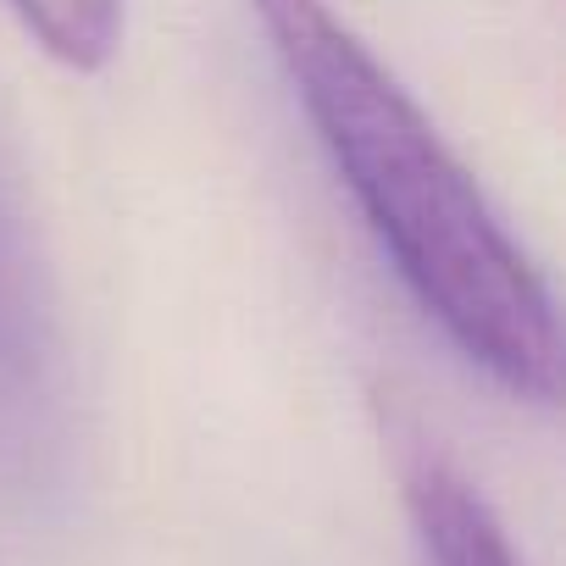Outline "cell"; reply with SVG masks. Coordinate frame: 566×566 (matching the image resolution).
<instances>
[{
  "mask_svg": "<svg viewBox=\"0 0 566 566\" xmlns=\"http://www.w3.org/2000/svg\"><path fill=\"white\" fill-rule=\"evenodd\" d=\"M384 261L450 350L527 406L560 395V328L533 255L411 90L328 0H244Z\"/></svg>",
  "mask_w": 566,
  "mask_h": 566,
  "instance_id": "obj_1",
  "label": "cell"
},
{
  "mask_svg": "<svg viewBox=\"0 0 566 566\" xmlns=\"http://www.w3.org/2000/svg\"><path fill=\"white\" fill-rule=\"evenodd\" d=\"M400 483L422 566H522L494 505L444 450H433L428 439H406Z\"/></svg>",
  "mask_w": 566,
  "mask_h": 566,
  "instance_id": "obj_2",
  "label": "cell"
},
{
  "mask_svg": "<svg viewBox=\"0 0 566 566\" xmlns=\"http://www.w3.org/2000/svg\"><path fill=\"white\" fill-rule=\"evenodd\" d=\"M45 378V312L23 233L0 200V389L29 400Z\"/></svg>",
  "mask_w": 566,
  "mask_h": 566,
  "instance_id": "obj_3",
  "label": "cell"
},
{
  "mask_svg": "<svg viewBox=\"0 0 566 566\" xmlns=\"http://www.w3.org/2000/svg\"><path fill=\"white\" fill-rule=\"evenodd\" d=\"M7 7L67 73H101L123 45V0H7Z\"/></svg>",
  "mask_w": 566,
  "mask_h": 566,
  "instance_id": "obj_4",
  "label": "cell"
}]
</instances>
